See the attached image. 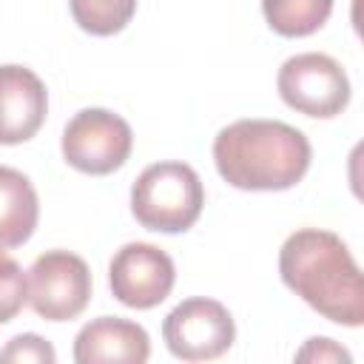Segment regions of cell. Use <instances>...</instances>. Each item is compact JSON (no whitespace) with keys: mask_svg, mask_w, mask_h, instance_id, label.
Listing matches in <instances>:
<instances>
[{"mask_svg":"<svg viewBox=\"0 0 364 364\" xmlns=\"http://www.w3.org/2000/svg\"><path fill=\"white\" fill-rule=\"evenodd\" d=\"M282 282L304 299L324 318L361 327L364 324V284L347 245L318 228L290 233L279 250Z\"/></svg>","mask_w":364,"mask_h":364,"instance_id":"cell-1","label":"cell"},{"mask_svg":"<svg viewBox=\"0 0 364 364\" xmlns=\"http://www.w3.org/2000/svg\"><path fill=\"white\" fill-rule=\"evenodd\" d=\"M213 162L239 191H287L310 168V142L279 119H236L216 134Z\"/></svg>","mask_w":364,"mask_h":364,"instance_id":"cell-2","label":"cell"},{"mask_svg":"<svg viewBox=\"0 0 364 364\" xmlns=\"http://www.w3.org/2000/svg\"><path fill=\"white\" fill-rule=\"evenodd\" d=\"M205 205V188L196 171L185 162H154L131 188L134 219L156 233L188 230Z\"/></svg>","mask_w":364,"mask_h":364,"instance_id":"cell-3","label":"cell"},{"mask_svg":"<svg viewBox=\"0 0 364 364\" xmlns=\"http://www.w3.org/2000/svg\"><path fill=\"white\" fill-rule=\"evenodd\" d=\"M276 88L290 108L321 119L338 117L350 102V80L344 68L330 54L318 51H304L284 60Z\"/></svg>","mask_w":364,"mask_h":364,"instance_id":"cell-4","label":"cell"},{"mask_svg":"<svg viewBox=\"0 0 364 364\" xmlns=\"http://www.w3.org/2000/svg\"><path fill=\"white\" fill-rule=\"evenodd\" d=\"M134 145L131 125L108 108H82L63 131V156L71 168L105 176L125 165Z\"/></svg>","mask_w":364,"mask_h":364,"instance_id":"cell-5","label":"cell"},{"mask_svg":"<svg viewBox=\"0 0 364 364\" xmlns=\"http://www.w3.org/2000/svg\"><path fill=\"white\" fill-rule=\"evenodd\" d=\"M91 299V270L68 250H46L28 270V304L46 321L77 318Z\"/></svg>","mask_w":364,"mask_h":364,"instance_id":"cell-6","label":"cell"},{"mask_svg":"<svg viewBox=\"0 0 364 364\" xmlns=\"http://www.w3.org/2000/svg\"><path fill=\"white\" fill-rule=\"evenodd\" d=\"M168 350L182 361H210L230 350L236 338L233 316L213 299H185L162 321Z\"/></svg>","mask_w":364,"mask_h":364,"instance_id":"cell-7","label":"cell"},{"mask_svg":"<svg viewBox=\"0 0 364 364\" xmlns=\"http://www.w3.org/2000/svg\"><path fill=\"white\" fill-rule=\"evenodd\" d=\"M111 293L117 301L134 310H151L168 299L176 282L173 262L165 250L148 242L122 245L108 267Z\"/></svg>","mask_w":364,"mask_h":364,"instance_id":"cell-8","label":"cell"},{"mask_svg":"<svg viewBox=\"0 0 364 364\" xmlns=\"http://www.w3.org/2000/svg\"><path fill=\"white\" fill-rule=\"evenodd\" d=\"M48 111L43 80L23 65H0V145L31 139Z\"/></svg>","mask_w":364,"mask_h":364,"instance_id":"cell-9","label":"cell"},{"mask_svg":"<svg viewBox=\"0 0 364 364\" xmlns=\"http://www.w3.org/2000/svg\"><path fill=\"white\" fill-rule=\"evenodd\" d=\"M151 355L148 333L128 318L100 316L88 321L74 338L77 364H142Z\"/></svg>","mask_w":364,"mask_h":364,"instance_id":"cell-10","label":"cell"},{"mask_svg":"<svg viewBox=\"0 0 364 364\" xmlns=\"http://www.w3.org/2000/svg\"><path fill=\"white\" fill-rule=\"evenodd\" d=\"M40 219L37 191L20 171L0 165V247L28 242Z\"/></svg>","mask_w":364,"mask_h":364,"instance_id":"cell-11","label":"cell"},{"mask_svg":"<svg viewBox=\"0 0 364 364\" xmlns=\"http://www.w3.org/2000/svg\"><path fill=\"white\" fill-rule=\"evenodd\" d=\"M262 11L276 34L307 37L327 23L333 0H262Z\"/></svg>","mask_w":364,"mask_h":364,"instance_id":"cell-12","label":"cell"},{"mask_svg":"<svg viewBox=\"0 0 364 364\" xmlns=\"http://www.w3.org/2000/svg\"><path fill=\"white\" fill-rule=\"evenodd\" d=\"M68 3L74 23L97 37L122 31L136 11V0H68Z\"/></svg>","mask_w":364,"mask_h":364,"instance_id":"cell-13","label":"cell"},{"mask_svg":"<svg viewBox=\"0 0 364 364\" xmlns=\"http://www.w3.org/2000/svg\"><path fill=\"white\" fill-rule=\"evenodd\" d=\"M28 301V279L17 259L0 247V324L11 321Z\"/></svg>","mask_w":364,"mask_h":364,"instance_id":"cell-14","label":"cell"},{"mask_svg":"<svg viewBox=\"0 0 364 364\" xmlns=\"http://www.w3.org/2000/svg\"><path fill=\"white\" fill-rule=\"evenodd\" d=\"M0 361H34V364H54L57 361V353L54 347L34 336V333H23V336H14L3 350H0Z\"/></svg>","mask_w":364,"mask_h":364,"instance_id":"cell-15","label":"cell"},{"mask_svg":"<svg viewBox=\"0 0 364 364\" xmlns=\"http://www.w3.org/2000/svg\"><path fill=\"white\" fill-rule=\"evenodd\" d=\"M299 361H344L350 364V353L344 347H338L333 338H310L299 353H296Z\"/></svg>","mask_w":364,"mask_h":364,"instance_id":"cell-16","label":"cell"}]
</instances>
